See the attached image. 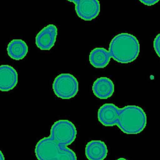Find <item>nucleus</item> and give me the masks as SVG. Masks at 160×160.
Masks as SVG:
<instances>
[{"mask_svg":"<svg viewBox=\"0 0 160 160\" xmlns=\"http://www.w3.org/2000/svg\"><path fill=\"white\" fill-rule=\"evenodd\" d=\"M98 119L103 126L109 127L116 125L127 134L140 133L147 124L145 111L136 105L119 108L112 103L104 104L98 109Z\"/></svg>","mask_w":160,"mask_h":160,"instance_id":"nucleus-1","label":"nucleus"},{"mask_svg":"<svg viewBox=\"0 0 160 160\" xmlns=\"http://www.w3.org/2000/svg\"><path fill=\"white\" fill-rule=\"evenodd\" d=\"M111 58L116 61L128 64L134 61L140 52V44L138 39L129 33H120L111 41L109 46Z\"/></svg>","mask_w":160,"mask_h":160,"instance_id":"nucleus-2","label":"nucleus"},{"mask_svg":"<svg viewBox=\"0 0 160 160\" xmlns=\"http://www.w3.org/2000/svg\"><path fill=\"white\" fill-rule=\"evenodd\" d=\"M34 152L38 160H77L76 153L66 144L50 135L38 141Z\"/></svg>","mask_w":160,"mask_h":160,"instance_id":"nucleus-3","label":"nucleus"},{"mask_svg":"<svg viewBox=\"0 0 160 160\" xmlns=\"http://www.w3.org/2000/svg\"><path fill=\"white\" fill-rule=\"evenodd\" d=\"M52 89L57 97L69 99L77 94L79 83L72 74L62 73L55 78L52 82Z\"/></svg>","mask_w":160,"mask_h":160,"instance_id":"nucleus-4","label":"nucleus"},{"mask_svg":"<svg viewBox=\"0 0 160 160\" xmlns=\"http://www.w3.org/2000/svg\"><path fill=\"white\" fill-rule=\"evenodd\" d=\"M50 135L68 146L76 139L77 129L71 121L67 119H61L56 121L52 125Z\"/></svg>","mask_w":160,"mask_h":160,"instance_id":"nucleus-5","label":"nucleus"},{"mask_svg":"<svg viewBox=\"0 0 160 160\" xmlns=\"http://www.w3.org/2000/svg\"><path fill=\"white\" fill-rule=\"evenodd\" d=\"M98 0H79L75 3V11L79 18L84 21L95 19L100 12Z\"/></svg>","mask_w":160,"mask_h":160,"instance_id":"nucleus-6","label":"nucleus"},{"mask_svg":"<svg viewBox=\"0 0 160 160\" xmlns=\"http://www.w3.org/2000/svg\"><path fill=\"white\" fill-rule=\"evenodd\" d=\"M57 35V27L54 24H48L36 35L35 38L36 46L42 51L50 50L56 42Z\"/></svg>","mask_w":160,"mask_h":160,"instance_id":"nucleus-7","label":"nucleus"},{"mask_svg":"<svg viewBox=\"0 0 160 160\" xmlns=\"http://www.w3.org/2000/svg\"><path fill=\"white\" fill-rule=\"evenodd\" d=\"M16 70L8 64L0 65V91L7 92L14 89L18 81Z\"/></svg>","mask_w":160,"mask_h":160,"instance_id":"nucleus-8","label":"nucleus"},{"mask_svg":"<svg viewBox=\"0 0 160 160\" xmlns=\"http://www.w3.org/2000/svg\"><path fill=\"white\" fill-rule=\"evenodd\" d=\"M93 94L99 99H106L110 98L114 91V85L111 79L107 77H100L93 82Z\"/></svg>","mask_w":160,"mask_h":160,"instance_id":"nucleus-9","label":"nucleus"},{"mask_svg":"<svg viewBox=\"0 0 160 160\" xmlns=\"http://www.w3.org/2000/svg\"><path fill=\"white\" fill-rule=\"evenodd\" d=\"M108 152L107 146L100 140H92L85 147V155L88 160H104Z\"/></svg>","mask_w":160,"mask_h":160,"instance_id":"nucleus-10","label":"nucleus"},{"mask_svg":"<svg viewBox=\"0 0 160 160\" xmlns=\"http://www.w3.org/2000/svg\"><path fill=\"white\" fill-rule=\"evenodd\" d=\"M110 54L108 51L104 48H96L89 54V61L95 68H104L110 61Z\"/></svg>","mask_w":160,"mask_h":160,"instance_id":"nucleus-11","label":"nucleus"},{"mask_svg":"<svg viewBox=\"0 0 160 160\" xmlns=\"http://www.w3.org/2000/svg\"><path fill=\"white\" fill-rule=\"evenodd\" d=\"M28 52L27 44L22 39H12L7 46L8 56L14 60L19 61L22 59Z\"/></svg>","mask_w":160,"mask_h":160,"instance_id":"nucleus-12","label":"nucleus"},{"mask_svg":"<svg viewBox=\"0 0 160 160\" xmlns=\"http://www.w3.org/2000/svg\"><path fill=\"white\" fill-rule=\"evenodd\" d=\"M153 47L156 53L160 58V33L155 37L153 42Z\"/></svg>","mask_w":160,"mask_h":160,"instance_id":"nucleus-13","label":"nucleus"},{"mask_svg":"<svg viewBox=\"0 0 160 160\" xmlns=\"http://www.w3.org/2000/svg\"><path fill=\"white\" fill-rule=\"evenodd\" d=\"M141 2H142L143 4L148 6H151L152 5H154L157 2L159 1V0H139Z\"/></svg>","mask_w":160,"mask_h":160,"instance_id":"nucleus-14","label":"nucleus"},{"mask_svg":"<svg viewBox=\"0 0 160 160\" xmlns=\"http://www.w3.org/2000/svg\"><path fill=\"white\" fill-rule=\"evenodd\" d=\"M0 160H5L4 154H3V153L2 152V151L1 150H0Z\"/></svg>","mask_w":160,"mask_h":160,"instance_id":"nucleus-15","label":"nucleus"},{"mask_svg":"<svg viewBox=\"0 0 160 160\" xmlns=\"http://www.w3.org/2000/svg\"><path fill=\"white\" fill-rule=\"evenodd\" d=\"M66 1H69V2H74V4L77 2V1H78L79 0H66Z\"/></svg>","mask_w":160,"mask_h":160,"instance_id":"nucleus-16","label":"nucleus"},{"mask_svg":"<svg viewBox=\"0 0 160 160\" xmlns=\"http://www.w3.org/2000/svg\"><path fill=\"white\" fill-rule=\"evenodd\" d=\"M116 160H128V159H125L124 158H118V159H117Z\"/></svg>","mask_w":160,"mask_h":160,"instance_id":"nucleus-17","label":"nucleus"}]
</instances>
